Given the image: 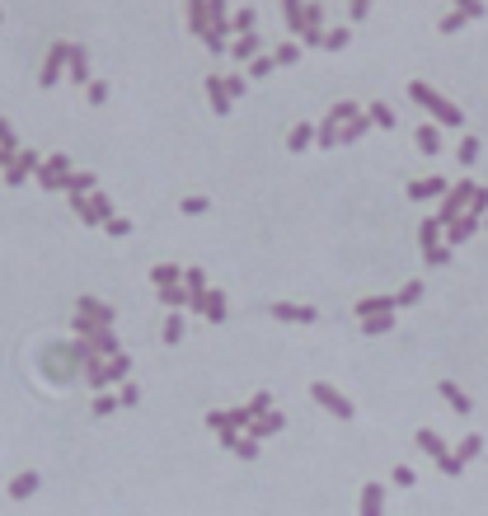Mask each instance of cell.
<instances>
[{
  "label": "cell",
  "mask_w": 488,
  "mask_h": 516,
  "mask_svg": "<svg viewBox=\"0 0 488 516\" xmlns=\"http://www.w3.org/2000/svg\"><path fill=\"white\" fill-rule=\"evenodd\" d=\"M33 488H38V474H24V479H14V488L10 493H14V497H28Z\"/></svg>",
  "instance_id": "6da1fadb"
}]
</instances>
